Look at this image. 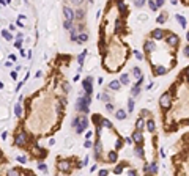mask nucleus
Wrapping results in <instances>:
<instances>
[{
  "label": "nucleus",
  "instance_id": "1",
  "mask_svg": "<svg viewBox=\"0 0 189 176\" xmlns=\"http://www.w3.org/2000/svg\"><path fill=\"white\" fill-rule=\"evenodd\" d=\"M14 143L18 145V146H25V143H27V135H25V132H16V138H14Z\"/></svg>",
  "mask_w": 189,
  "mask_h": 176
},
{
  "label": "nucleus",
  "instance_id": "2",
  "mask_svg": "<svg viewBox=\"0 0 189 176\" xmlns=\"http://www.w3.org/2000/svg\"><path fill=\"white\" fill-rule=\"evenodd\" d=\"M161 105H162L164 109H167L169 105H170V94H162V98H161Z\"/></svg>",
  "mask_w": 189,
  "mask_h": 176
},
{
  "label": "nucleus",
  "instance_id": "3",
  "mask_svg": "<svg viewBox=\"0 0 189 176\" xmlns=\"http://www.w3.org/2000/svg\"><path fill=\"white\" fill-rule=\"evenodd\" d=\"M90 84H92V79H85V80H84L82 82V85H84V90H85V91H87V94H90V93H92V85H90Z\"/></svg>",
  "mask_w": 189,
  "mask_h": 176
},
{
  "label": "nucleus",
  "instance_id": "4",
  "mask_svg": "<svg viewBox=\"0 0 189 176\" xmlns=\"http://www.w3.org/2000/svg\"><path fill=\"white\" fill-rule=\"evenodd\" d=\"M57 168H58L60 171H68L69 170V162H58Z\"/></svg>",
  "mask_w": 189,
  "mask_h": 176
},
{
  "label": "nucleus",
  "instance_id": "5",
  "mask_svg": "<svg viewBox=\"0 0 189 176\" xmlns=\"http://www.w3.org/2000/svg\"><path fill=\"white\" fill-rule=\"evenodd\" d=\"M79 123V126H77V132H82V131H85L87 129V119H80V121H77Z\"/></svg>",
  "mask_w": 189,
  "mask_h": 176
},
{
  "label": "nucleus",
  "instance_id": "6",
  "mask_svg": "<svg viewBox=\"0 0 189 176\" xmlns=\"http://www.w3.org/2000/svg\"><path fill=\"white\" fill-rule=\"evenodd\" d=\"M167 42H169L170 46H177V44H178V36H175V35H170V36L167 38Z\"/></svg>",
  "mask_w": 189,
  "mask_h": 176
},
{
  "label": "nucleus",
  "instance_id": "7",
  "mask_svg": "<svg viewBox=\"0 0 189 176\" xmlns=\"http://www.w3.org/2000/svg\"><path fill=\"white\" fill-rule=\"evenodd\" d=\"M133 138H134V142H136L137 145H140V143H142V140H143V137H142V134H140L139 131H137V132H134Z\"/></svg>",
  "mask_w": 189,
  "mask_h": 176
},
{
  "label": "nucleus",
  "instance_id": "8",
  "mask_svg": "<svg viewBox=\"0 0 189 176\" xmlns=\"http://www.w3.org/2000/svg\"><path fill=\"white\" fill-rule=\"evenodd\" d=\"M162 35H164V32H162V30H159V28L154 30V32L151 33V36H153V38H156V39H161V38H162Z\"/></svg>",
  "mask_w": 189,
  "mask_h": 176
},
{
  "label": "nucleus",
  "instance_id": "9",
  "mask_svg": "<svg viewBox=\"0 0 189 176\" xmlns=\"http://www.w3.org/2000/svg\"><path fill=\"white\" fill-rule=\"evenodd\" d=\"M65 16H66V21H73V18H74V13L71 11L69 8H65Z\"/></svg>",
  "mask_w": 189,
  "mask_h": 176
},
{
  "label": "nucleus",
  "instance_id": "10",
  "mask_svg": "<svg viewBox=\"0 0 189 176\" xmlns=\"http://www.w3.org/2000/svg\"><path fill=\"white\" fill-rule=\"evenodd\" d=\"M143 47H145V51H147V52H153L154 44H153L151 41H147V42H145V46H143Z\"/></svg>",
  "mask_w": 189,
  "mask_h": 176
},
{
  "label": "nucleus",
  "instance_id": "11",
  "mask_svg": "<svg viewBox=\"0 0 189 176\" xmlns=\"http://www.w3.org/2000/svg\"><path fill=\"white\" fill-rule=\"evenodd\" d=\"M115 117L118 119H124V118H126V113H124V110H117L115 112Z\"/></svg>",
  "mask_w": 189,
  "mask_h": 176
},
{
  "label": "nucleus",
  "instance_id": "12",
  "mask_svg": "<svg viewBox=\"0 0 189 176\" xmlns=\"http://www.w3.org/2000/svg\"><path fill=\"white\" fill-rule=\"evenodd\" d=\"M107 159H109V162H117V152H109Z\"/></svg>",
  "mask_w": 189,
  "mask_h": 176
},
{
  "label": "nucleus",
  "instance_id": "13",
  "mask_svg": "<svg viewBox=\"0 0 189 176\" xmlns=\"http://www.w3.org/2000/svg\"><path fill=\"white\" fill-rule=\"evenodd\" d=\"M177 19H178V22H180V25H181V27H186V19H184L183 18V16H177Z\"/></svg>",
  "mask_w": 189,
  "mask_h": 176
},
{
  "label": "nucleus",
  "instance_id": "14",
  "mask_svg": "<svg viewBox=\"0 0 189 176\" xmlns=\"http://www.w3.org/2000/svg\"><path fill=\"white\" fill-rule=\"evenodd\" d=\"M77 36H79V38H77L76 41H79V42H85L87 41V35L85 33H80V35H77Z\"/></svg>",
  "mask_w": 189,
  "mask_h": 176
},
{
  "label": "nucleus",
  "instance_id": "15",
  "mask_svg": "<svg viewBox=\"0 0 189 176\" xmlns=\"http://www.w3.org/2000/svg\"><path fill=\"white\" fill-rule=\"evenodd\" d=\"M110 88H112V90H118V88H120V82H118V80L110 82Z\"/></svg>",
  "mask_w": 189,
  "mask_h": 176
},
{
  "label": "nucleus",
  "instance_id": "16",
  "mask_svg": "<svg viewBox=\"0 0 189 176\" xmlns=\"http://www.w3.org/2000/svg\"><path fill=\"white\" fill-rule=\"evenodd\" d=\"M101 126H104V127H112V123L107 121V119H101Z\"/></svg>",
  "mask_w": 189,
  "mask_h": 176
},
{
  "label": "nucleus",
  "instance_id": "17",
  "mask_svg": "<svg viewBox=\"0 0 189 176\" xmlns=\"http://www.w3.org/2000/svg\"><path fill=\"white\" fill-rule=\"evenodd\" d=\"M147 127H148V131H150V132H153L154 131V123L153 121H148L147 123Z\"/></svg>",
  "mask_w": 189,
  "mask_h": 176
},
{
  "label": "nucleus",
  "instance_id": "18",
  "mask_svg": "<svg viewBox=\"0 0 189 176\" xmlns=\"http://www.w3.org/2000/svg\"><path fill=\"white\" fill-rule=\"evenodd\" d=\"M156 74H159V76L165 74V68H162V66H159V68H156Z\"/></svg>",
  "mask_w": 189,
  "mask_h": 176
},
{
  "label": "nucleus",
  "instance_id": "19",
  "mask_svg": "<svg viewBox=\"0 0 189 176\" xmlns=\"http://www.w3.org/2000/svg\"><path fill=\"white\" fill-rule=\"evenodd\" d=\"M136 154L139 156V157H143V151H142L140 146H136Z\"/></svg>",
  "mask_w": 189,
  "mask_h": 176
},
{
  "label": "nucleus",
  "instance_id": "20",
  "mask_svg": "<svg viewBox=\"0 0 189 176\" xmlns=\"http://www.w3.org/2000/svg\"><path fill=\"white\" fill-rule=\"evenodd\" d=\"M133 109H134V102H133V99H129V102H128V110L133 112Z\"/></svg>",
  "mask_w": 189,
  "mask_h": 176
},
{
  "label": "nucleus",
  "instance_id": "21",
  "mask_svg": "<svg viewBox=\"0 0 189 176\" xmlns=\"http://www.w3.org/2000/svg\"><path fill=\"white\" fill-rule=\"evenodd\" d=\"M16 115H18V117H21V115H22V109H21V105H16Z\"/></svg>",
  "mask_w": 189,
  "mask_h": 176
},
{
  "label": "nucleus",
  "instance_id": "22",
  "mask_svg": "<svg viewBox=\"0 0 189 176\" xmlns=\"http://www.w3.org/2000/svg\"><path fill=\"white\" fill-rule=\"evenodd\" d=\"M148 5H150V8L153 9V11H156L158 6H156V3H154V2H151V0H150V2H148Z\"/></svg>",
  "mask_w": 189,
  "mask_h": 176
},
{
  "label": "nucleus",
  "instance_id": "23",
  "mask_svg": "<svg viewBox=\"0 0 189 176\" xmlns=\"http://www.w3.org/2000/svg\"><path fill=\"white\" fill-rule=\"evenodd\" d=\"M150 171H151V173H156V171H158V165L153 164V165L150 167Z\"/></svg>",
  "mask_w": 189,
  "mask_h": 176
},
{
  "label": "nucleus",
  "instance_id": "24",
  "mask_svg": "<svg viewBox=\"0 0 189 176\" xmlns=\"http://www.w3.org/2000/svg\"><path fill=\"white\" fill-rule=\"evenodd\" d=\"M145 3V0H134V5L136 6H142Z\"/></svg>",
  "mask_w": 189,
  "mask_h": 176
},
{
  "label": "nucleus",
  "instance_id": "25",
  "mask_svg": "<svg viewBox=\"0 0 189 176\" xmlns=\"http://www.w3.org/2000/svg\"><path fill=\"white\" fill-rule=\"evenodd\" d=\"M133 72H134V76H136V77H140V69H139V68H134Z\"/></svg>",
  "mask_w": 189,
  "mask_h": 176
},
{
  "label": "nucleus",
  "instance_id": "26",
  "mask_svg": "<svg viewBox=\"0 0 189 176\" xmlns=\"http://www.w3.org/2000/svg\"><path fill=\"white\" fill-rule=\"evenodd\" d=\"M131 93H133L134 96H136V94H139V87H137V85H136V87H134L133 90H131Z\"/></svg>",
  "mask_w": 189,
  "mask_h": 176
},
{
  "label": "nucleus",
  "instance_id": "27",
  "mask_svg": "<svg viewBox=\"0 0 189 176\" xmlns=\"http://www.w3.org/2000/svg\"><path fill=\"white\" fill-rule=\"evenodd\" d=\"M136 126H137V129H142V127H143V119H139Z\"/></svg>",
  "mask_w": 189,
  "mask_h": 176
},
{
  "label": "nucleus",
  "instance_id": "28",
  "mask_svg": "<svg viewBox=\"0 0 189 176\" xmlns=\"http://www.w3.org/2000/svg\"><path fill=\"white\" fill-rule=\"evenodd\" d=\"M164 21H165V14H161L159 18H158V22H159V24H162Z\"/></svg>",
  "mask_w": 189,
  "mask_h": 176
},
{
  "label": "nucleus",
  "instance_id": "29",
  "mask_svg": "<svg viewBox=\"0 0 189 176\" xmlns=\"http://www.w3.org/2000/svg\"><path fill=\"white\" fill-rule=\"evenodd\" d=\"M121 84H128V76L126 74L121 76Z\"/></svg>",
  "mask_w": 189,
  "mask_h": 176
},
{
  "label": "nucleus",
  "instance_id": "30",
  "mask_svg": "<svg viewBox=\"0 0 189 176\" xmlns=\"http://www.w3.org/2000/svg\"><path fill=\"white\" fill-rule=\"evenodd\" d=\"M3 38H6V39H11V35H10V32H3Z\"/></svg>",
  "mask_w": 189,
  "mask_h": 176
},
{
  "label": "nucleus",
  "instance_id": "31",
  "mask_svg": "<svg viewBox=\"0 0 189 176\" xmlns=\"http://www.w3.org/2000/svg\"><path fill=\"white\" fill-rule=\"evenodd\" d=\"M82 16H84V13H82V11H80V9H79V11L76 13V18H77V19H82Z\"/></svg>",
  "mask_w": 189,
  "mask_h": 176
},
{
  "label": "nucleus",
  "instance_id": "32",
  "mask_svg": "<svg viewBox=\"0 0 189 176\" xmlns=\"http://www.w3.org/2000/svg\"><path fill=\"white\" fill-rule=\"evenodd\" d=\"M154 3H156V6H162L164 5V0H156Z\"/></svg>",
  "mask_w": 189,
  "mask_h": 176
},
{
  "label": "nucleus",
  "instance_id": "33",
  "mask_svg": "<svg viewBox=\"0 0 189 176\" xmlns=\"http://www.w3.org/2000/svg\"><path fill=\"white\" fill-rule=\"evenodd\" d=\"M101 98H103V101H106V102H109V96H106V94H101Z\"/></svg>",
  "mask_w": 189,
  "mask_h": 176
},
{
  "label": "nucleus",
  "instance_id": "34",
  "mask_svg": "<svg viewBox=\"0 0 189 176\" xmlns=\"http://www.w3.org/2000/svg\"><path fill=\"white\" fill-rule=\"evenodd\" d=\"M106 175H107L106 170H101V171H99V176H106Z\"/></svg>",
  "mask_w": 189,
  "mask_h": 176
},
{
  "label": "nucleus",
  "instance_id": "35",
  "mask_svg": "<svg viewBox=\"0 0 189 176\" xmlns=\"http://www.w3.org/2000/svg\"><path fill=\"white\" fill-rule=\"evenodd\" d=\"M184 55H186V57H189V46H188L186 49H184Z\"/></svg>",
  "mask_w": 189,
  "mask_h": 176
},
{
  "label": "nucleus",
  "instance_id": "36",
  "mask_svg": "<svg viewBox=\"0 0 189 176\" xmlns=\"http://www.w3.org/2000/svg\"><path fill=\"white\" fill-rule=\"evenodd\" d=\"M107 110H110V112H112V110H114V107H112V104H107Z\"/></svg>",
  "mask_w": 189,
  "mask_h": 176
},
{
  "label": "nucleus",
  "instance_id": "37",
  "mask_svg": "<svg viewBox=\"0 0 189 176\" xmlns=\"http://www.w3.org/2000/svg\"><path fill=\"white\" fill-rule=\"evenodd\" d=\"M115 173H121V167H117L115 168Z\"/></svg>",
  "mask_w": 189,
  "mask_h": 176
},
{
  "label": "nucleus",
  "instance_id": "38",
  "mask_svg": "<svg viewBox=\"0 0 189 176\" xmlns=\"http://www.w3.org/2000/svg\"><path fill=\"white\" fill-rule=\"evenodd\" d=\"M186 76H188V80H189V68L186 69Z\"/></svg>",
  "mask_w": 189,
  "mask_h": 176
},
{
  "label": "nucleus",
  "instance_id": "39",
  "mask_svg": "<svg viewBox=\"0 0 189 176\" xmlns=\"http://www.w3.org/2000/svg\"><path fill=\"white\" fill-rule=\"evenodd\" d=\"M73 2H74V3H80L82 0H73Z\"/></svg>",
  "mask_w": 189,
  "mask_h": 176
},
{
  "label": "nucleus",
  "instance_id": "40",
  "mask_svg": "<svg viewBox=\"0 0 189 176\" xmlns=\"http://www.w3.org/2000/svg\"><path fill=\"white\" fill-rule=\"evenodd\" d=\"M186 38H188V41H189V33H188V36H186Z\"/></svg>",
  "mask_w": 189,
  "mask_h": 176
},
{
  "label": "nucleus",
  "instance_id": "41",
  "mask_svg": "<svg viewBox=\"0 0 189 176\" xmlns=\"http://www.w3.org/2000/svg\"><path fill=\"white\" fill-rule=\"evenodd\" d=\"M188 124H189V119H188Z\"/></svg>",
  "mask_w": 189,
  "mask_h": 176
}]
</instances>
